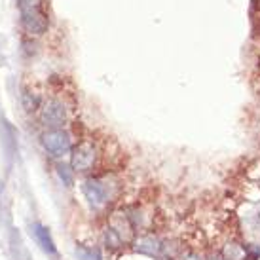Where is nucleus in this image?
Returning a JSON list of instances; mask_svg holds the SVG:
<instances>
[{
  "mask_svg": "<svg viewBox=\"0 0 260 260\" xmlns=\"http://www.w3.org/2000/svg\"><path fill=\"white\" fill-rule=\"evenodd\" d=\"M42 124L50 130H61L66 124V107L59 101V99H50L46 101L40 112Z\"/></svg>",
  "mask_w": 260,
  "mask_h": 260,
  "instance_id": "nucleus-4",
  "label": "nucleus"
},
{
  "mask_svg": "<svg viewBox=\"0 0 260 260\" xmlns=\"http://www.w3.org/2000/svg\"><path fill=\"white\" fill-rule=\"evenodd\" d=\"M21 23L29 34H42L48 31V13L42 0H19Z\"/></svg>",
  "mask_w": 260,
  "mask_h": 260,
  "instance_id": "nucleus-1",
  "label": "nucleus"
},
{
  "mask_svg": "<svg viewBox=\"0 0 260 260\" xmlns=\"http://www.w3.org/2000/svg\"><path fill=\"white\" fill-rule=\"evenodd\" d=\"M57 169H59V177L63 179V183H65L66 186L72 185V175H70V171H68V167H65V165H59Z\"/></svg>",
  "mask_w": 260,
  "mask_h": 260,
  "instance_id": "nucleus-11",
  "label": "nucleus"
},
{
  "mask_svg": "<svg viewBox=\"0 0 260 260\" xmlns=\"http://www.w3.org/2000/svg\"><path fill=\"white\" fill-rule=\"evenodd\" d=\"M207 260H226V259H224V257H222L220 253H215L213 257H209V259H207Z\"/></svg>",
  "mask_w": 260,
  "mask_h": 260,
  "instance_id": "nucleus-13",
  "label": "nucleus"
},
{
  "mask_svg": "<svg viewBox=\"0 0 260 260\" xmlns=\"http://www.w3.org/2000/svg\"><path fill=\"white\" fill-rule=\"evenodd\" d=\"M163 245L162 241L152 236V234H146V236H141V238L135 241V251H139L142 255H148V257H158L162 253Z\"/></svg>",
  "mask_w": 260,
  "mask_h": 260,
  "instance_id": "nucleus-7",
  "label": "nucleus"
},
{
  "mask_svg": "<svg viewBox=\"0 0 260 260\" xmlns=\"http://www.w3.org/2000/svg\"><path fill=\"white\" fill-rule=\"evenodd\" d=\"M33 232H34V238L36 241L40 243V247H42L48 255H57V249H55V243L54 239H52V234H50V230L48 228H44L42 224H34L33 226Z\"/></svg>",
  "mask_w": 260,
  "mask_h": 260,
  "instance_id": "nucleus-8",
  "label": "nucleus"
},
{
  "mask_svg": "<svg viewBox=\"0 0 260 260\" xmlns=\"http://www.w3.org/2000/svg\"><path fill=\"white\" fill-rule=\"evenodd\" d=\"M44 148L50 152L54 158H63L65 154L70 152V137L63 130L48 131L42 137Z\"/></svg>",
  "mask_w": 260,
  "mask_h": 260,
  "instance_id": "nucleus-5",
  "label": "nucleus"
},
{
  "mask_svg": "<svg viewBox=\"0 0 260 260\" xmlns=\"http://www.w3.org/2000/svg\"><path fill=\"white\" fill-rule=\"evenodd\" d=\"M183 260H205V257L201 253H197V251H188V253H185Z\"/></svg>",
  "mask_w": 260,
  "mask_h": 260,
  "instance_id": "nucleus-12",
  "label": "nucleus"
},
{
  "mask_svg": "<svg viewBox=\"0 0 260 260\" xmlns=\"http://www.w3.org/2000/svg\"><path fill=\"white\" fill-rule=\"evenodd\" d=\"M78 255L82 260H101L97 255V251L93 249H86V247H78Z\"/></svg>",
  "mask_w": 260,
  "mask_h": 260,
  "instance_id": "nucleus-10",
  "label": "nucleus"
},
{
  "mask_svg": "<svg viewBox=\"0 0 260 260\" xmlns=\"http://www.w3.org/2000/svg\"><path fill=\"white\" fill-rule=\"evenodd\" d=\"M23 107L27 112H33L38 109V97L33 95L31 91H23Z\"/></svg>",
  "mask_w": 260,
  "mask_h": 260,
  "instance_id": "nucleus-9",
  "label": "nucleus"
},
{
  "mask_svg": "<svg viewBox=\"0 0 260 260\" xmlns=\"http://www.w3.org/2000/svg\"><path fill=\"white\" fill-rule=\"evenodd\" d=\"M82 192L89 201V205L101 209L110 201V186L103 179H87L82 185Z\"/></svg>",
  "mask_w": 260,
  "mask_h": 260,
  "instance_id": "nucleus-3",
  "label": "nucleus"
},
{
  "mask_svg": "<svg viewBox=\"0 0 260 260\" xmlns=\"http://www.w3.org/2000/svg\"><path fill=\"white\" fill-rule=\"evenodd\" d=\"M95 160H97L95 144L91 141H82L76 144L72 154H70V167H72V171L86 173L89 169H93Z\"/></svg>",
  "mask_w": 260,
  "mask_h": 260,
  "instance_id": "nucleus-2",
  "label": "nucleus"
},
{
  "mask_svg": "<svg viewBox=\"0 0 260 260\" xmlns=\"http://www.w3.org/2000/svg\"><path fill=\"white\" fill-rule=\"evenodd\" d=\"M109 228L118 236L124 243H131L133 238H135V226H133V220L128 213H114V215H110L109 218Z\"/></svg>",
  "mask_w": 260,
  "mask_h": 260,
  "instance_id": "nucleus-6",
  "label": "nucleus"
}]
</instances>
